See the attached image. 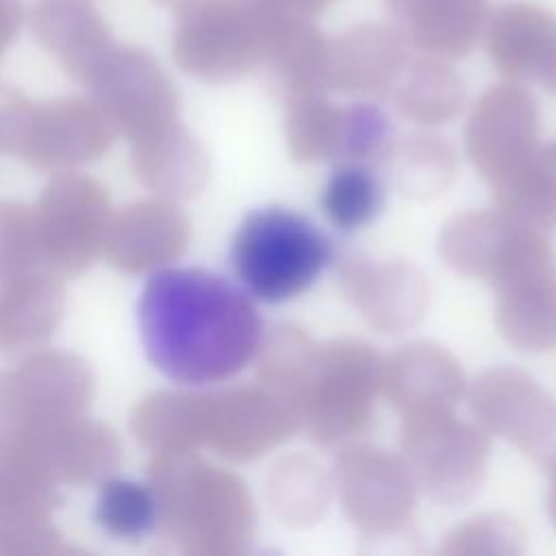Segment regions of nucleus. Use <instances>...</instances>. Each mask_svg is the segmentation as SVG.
Wrapping results in <instances>:
<instances>
[{
    "instance_id": "f257e3e1",
    "label": "nucleus",
    "mask_w": 556,
    "mask_h": 556,
    "mask_svg": "<svg viewBox=\"0 0 556 556\" xmlns=\"http://www.w3.org/2000/svg\"><path fill=\"white\" fill-rule=\"evenodd\" d=\"M150 363L180 384L222 382L256 356L263 321L248 295L200 267H163L148 276L137 306Z\"/></svg>"
},
{
    "instance_id": "f03ea898",
    "label": "nucleus",
    "mask_w": 556,
    "mask_h": 556,
    "mask_svg": "<svg viewBox=\"0 0 556 556\" xmlns=\"http://www.w3.org/2000/svg\"><path fill=\"white\" fill-rule=\"evenodd\" d=\"M447 267L486 282L497 298L556 285V252L547 235L502 208L465 211L439 235Z\"/></svg>"
},
{
    "instance_id": "7ed1b4c3",
    "label": "nucleus",
    "mask_w": 556,
    "mask_h": 556,
    "mask_svg": "<svg viewBox=\"0 0 556 556\" xmlns=\"http://www.w3.org/2000/svg\"><path fill=\"white\" fill-rule=\"evenodd\" d=\"M330 258V239L308 217L282 206L248 213L230 245L237 278L269 304L304 293Z\"/></svg>"
},
{
    "instance_id": "20e7f679",
    "label": "nucleus",
    "mask_w": 556,
    "mask_h": 556,
    "mask_svg": "<svg viewBox=\"0 0 556 556\" xmlns=\"http://www.w3.org/2000/svg\"><path fill=\"white\" fill-rule=\"evenodd\" d=\"M382 365L380 354L361 339L341 337L317 345L311 371L291 397L300 428L317 445H339L363 434L382 393Z\"/></svg>"
},
{
    "instance_id": "39448f33",
    "label": "nucleus",
    "mask_w": 556,
    "mask_h": 556,
    "mask_svg": "<svg viewBox=\"0 0 556 556\" xmlns=\"http://www.w3.org/2000/svg\"><path fill=\"white\" fill-rule=\"evenodd\" d=\"M400 450L417 491L437 504H465L486 480L489 432L456 419L454 408L400 415Z\"/></svg>"
},
{
    "instance_id": "423d86ee",
    "label": "nucleus",
    "mask_w": 556,
    "mask_h": 556,
    "mask_svg": "<svg viewBox=\"0 0 556 556\" xmlns=\"http://www.w3.org/2000/svg\"><path fill=\"white\" fill-rule=\"evenodd\" d=\"M332 476L341 508L363 539H384L408 528L417 486L402 456L369 443H348L334 458Z\"/></svg>"
},
{
    "instance_id": "0eeeda50",
    "label": "nucleus",
    "mask_w": 556,
    "mask_h": 556,
    "mask_svg": "<svg viewBox=\"0 0 556 556\" xmlns=\"http://www.w3.org/2000/svg\"><path fill=\"white\" fill-rule=\"evenodd\" d=\"M467 400L480 428L506 439L536 465L556 454V397L528 371L489 367L473 378Z\"/></svg>"
},
{
    "instance_id": "6e6552de",
    "label": "nucleus",
    "mask_w": 556,
    "mask_h": 556,
    "mask_svg": "<svg viewBox=\"0 0 556 556\" xmlns=\"http://www.w3.org/2000/svg\"><path fill=\"white\" fill-rule=\"evenodd\" d=\"M539 106L530 91L515 83L486 89L471 106L465 150L489 187L506 180L539 146Z\"/></svg>"
},
{
    "instance_id": "1a4fd4ad",
    "label": "nucleus",
    "mask_w": 556,
    "mask_h": 556,
    "mask_svg": "<svg viewBox=\"0 0 556 556\" xmlns=\"http://www.w3.org/2000/svg\"><path fill=\"white\" fill-rule=\"evenodd\" d=\"M337 282L345 300L378 332H404L428 315V280L402 258H343L337 265Z\"/></svg>"
},
{
    "instance_id": "9d476101",
    "label": "nucleus",
    "mask_w": 556,
    "mask_h": 556,
    "mask_svg": "<svg viewBox=\"0 0 556 556\" xmlns=\"http://www.w3.org/2000/svg\"><path fill=\"white\" fill-rule=\"evenodd\" d=\"M408 37L389 24H358L326 46V91L382 98L408 65Z\"/></svg>"
},
{
    "instance_id": "9b49d317",
    "label": "nucleus",
    "mask_w": 556,
    "mask_h": 556,
    "mask_svg": "<svg viewBox=\"0 0 556 556\" xmlns=\"http://www.w3.org/2000/svg\"><path fill=\"white\" fill-rule=\"evenodd\" d=\"M465 391L458 361L432 341L406 343L382 365V393L400 415L454 408Z\"/></svg>"
},
{
    "instance_id": "f8f14e48",
    "label": "nucleus",
    "mask_w": 556,
    "mask_h": 556,
    "mask_svg": "<svg viewBox=\"0 0 556 556\" xmlns=\"http://www.w3.org/2000/svg\"><path fill=\"white\" fill-rule=\"evenodd\" d=\"M419 50L439 59L469 54L489 22L486 0H384Z\"/></svg>"
},
{
    "instance_id": "ddd939ff",
    "label": "nucleus",
    "mask_w": 556,
    "mask_h": 556,
    "mask_svg": "<svg viewBox=\"0 0 556 556\" xmlns=\"http://www.w3.org/2000/svg\"><path fill=\"white\" fill-rule=\"evenodd\" d=\"M556 48V17L530 2H508L486 22V50L508 80L536 78Z\"/></svg>"
},
{
    "instance_id": "4468645a",
    "label": "nucleus",
    "mask_w": 556,
    "mask_h": 556,
    "mask_svg": "<svg viewBox=\"0 0 556 556\" xmlns=\"http://www.w3.org/2000/svg\"><path fill=\"white\" fill-rule=\"evenodd\" d=\"M391 93L395 111L424 126L450 122L465 100V87L454 67L430 54L408 61Z\"/></svg>"
},
{
    "instance_id": "2eb2a0df",
    "label": "nucleus",
    "mask_w": 556,
    "mask_h": 556,
    "mask_svg": "<svg viewBox=\"0 0 556 556\" xmlns=\"http://www.w3.org/2000/svg\"><path fill=\"white\" fill-rule=\"evenodd\" d=\"M495 206L543 232L556 228V141L536 146L506 180L491 187Z\"/></svg>"
},
{
    "instance_id": "dca6fc26",
    "label": "nucleus",
    "mask_w": 556,
    "mask_h": 556,
    "mask_svg": "<svg viewBox=\"0 0 556 556\" xmlns=\"http://www.w3.org/2000/svg\"><path fill=\"white\" fill-rule=\"evenodd\" d=\"M285 98V137L291 156L302 163L341 156L345 106L332 104L324 91H302Z\"/></svg>"
},
{
    "instance_id": "f3484780",
    "label": "nucleus",
    "mask_w": 556,
    "mask_h": 556,
    "mask_svg": "<svg viewBox=\"0 0 556 556\" xmlns=\"http://www.w3.org/2000/svg\"><path fill=\"white\" fill-rule=\"evenodd\" d=\"M267 497L282 526L311 528L326 515L330 482L326 473L306 456L280 458L267 482Z\"/></svg>"
},
{
    "instance_id": "a211bd4d",
    "label": "nucleus",
    "mask_w": 556,
    "mask_h": 556,
    "mask_svg": "<svg viewBox=\"0 0 556 556\" xmlns=\"http://www.w3.org/2000/svg\"><path fill=\"white\" fill-rule=\"evenodd\" d=\"M384 163L393 174L395 187L413 198L439 195L456 174L454 150L432 135L393 139Z\"/></svg>"
},
{
    "instance_id": "6ab92c4d",
    "label": "nucleus",
    "mask_w": 556,
    "mask_h": 556,
    "mask_svg": "<svg viewBox=\"0 0 556 556\" xmlns=\"http://www.w3.org/2000/svg\"><path fill=\"white\" fill-rule=\"evenodd\" d=\"M495 324L521 352L556 350V285L497 298Z\"/></svg>"
},
{
    "instance_id": "aec40b11",
    "label": "nucleus",
    "mask_w": 556,
    "mask_h": 556,
    "mask_svg": "<svg viewBox=\"0 0 556 556\" xmlns=\"http://www.w3.org/2000/svg\"><path fill=\"white\" fill-rule=\"evenodd\" d=\"M384 189L369 165L343 161L326 180L321 208L332 226L343 232L367 226L382 208Z\"/></svg>"
},
{
    "instance_id": "412c9836",
    "label": "nucleus",
    "mask_w": 556,
    "mask_h": 556,
    "mask_svg": "<svg viewBox=\"0 0 556 556\" xmlns=\"http://www.w3.org/2000/svg\"><path fill=\"white\" fill-rule=\"evenodd\" d=\"M93 517L113 539L139 541L156 528L159 500L148 484L115 476L100 484Z\"/></svg>"
},
{
    "instance_id": "4be33fe9",
    "label": "nucleus",
    "mask_w": 556,
    "mask_h": 556,
    "mask_svg": "<svg viewBox=\"0 0 556 556\" xmlns=\"http://www.w3.org/2000/svg\"><path fill=\"white\" fill-rule=\"evenodd\" d=\"M317 343L300 328L280 324L263 334L258 345V369L267 387L293 397L315 361Z\"/></svg>"
},
{
    "instance_id": "5701e85b",
    "label": "nucleus",
    "mask_w": 556,
    "mask_h": 556,
    "mask_svg": "<svg viewBox=\"0 0 556 556\" xmlns=\"http://www.w3.org/2000/svg\"><path fill=\"white\" fill-rule=\"evenodd\" d=\"M523 528L519 521L504 513H480L456 528H452L441 539V554H500L513 556L523 552Z\"/></svg>"
},
{
    "instance_id": "b1692460",
    "label": "nucleus",
    "mask_w": 556,
    "mask_h": 556,
    "mask_svg": "<svg viewBox=\"0 0 556 556\" xmlns=\"http://www.w3.org/2000/svg\"><path fill=\"white\" fill-rule=\"evenodd\" d=\"M393 128L389 117L369 102L345 106V137L341 156L365 165L384 163L393 143Z\"/></svg>"
},
{
    "instance_id": "393cba45",
    "label": "nucleus",
    "mask_w": 556,
    "mask_h": 556,
    "mask_svg": "<svg viewBox=\"0 0 556 556\" xmlns=\"http://www.w3.org/2000/svg\"><path fill=\"white\" fill-rule=\"evenodd\" d=\"M265 11L280 13V15H302V17H315L321 13L328 4L334 0H252Z\"/></svg>"
},
{
    "instance_id": "a878e982",
    "label": "nucleus",
    "mask_w": 556,
    "mask_h": 556,
    "mask_svg": "<svg viewBox=\"0 0 556 556\" xmlns=\"http://www.w3.org/2000/svg\"><path fill=\"white\" fill-rule=\"evenodd\" d=\"M545 473H547V495H545V510L547 517L552 521V526L556 528V454L543 465Z\"/></svg>"
},
{
    "instance_id": "bb28decb",
    "label": "nucleus",
    "mask_w": 556,
    "mask_h": 556,
    "mask_svg": "<svg viewBox=\"0 0 556 556\" xmlns=\"http://www.w3.org/2000/svg\"><path fill=\"white\" fill-rule=\"evenodd\" d=\"M536 78L541 80V85H543L549 93L556 96V48H554V52L549 54V59L545 61V65H543V70L539 72Z\"/></svg>"
}]
</instances>
